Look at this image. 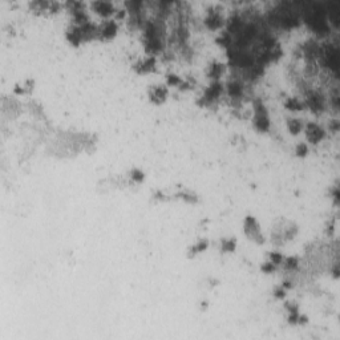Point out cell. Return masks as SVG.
Segmentation results:
<instances>
[{
    "label": "cell",
    "instance_id": "obj_4",
    "mask_svg": "<svg viewBox=\"0 0 340 340\" xmlns=\"http://www.w3.org/2000/svg\"><path fill=\"white\" fill-rule=\"evenodd\" d=\"M296 149H298V150H296V153H298L299 156H304V154L307 153V148H305L304 145H300V146L296 148Z\"/></svg>",
    "mask_w": 340,
    "mask_h": 340
},
{
    "label": "cell",
    "instance_id": "obj_5",
    "mask_svg": "<svg viewBox=\"0 0 340 340\" xmlns=\"http://www.w3.org/2000/svg\"><path fill=\"white\" fill-rule=\"evenodd\" d=\"M272 261H274V263H276V262H281V254L279 253H274L272 254Z\"/></svg>",
    "mask_w": 340,
    "mask_h": 340
},
{
    "label": "cell",
    "instance_id": "obj_2",
    "mask_svg": "<svg viewBox=\"0 0 340 340\" xmlns=\"http://www.w3.org/2000/svg\"><path fill=\"white\" fill-rule=\"evenodd\" d=\"M96 8H97V12L102 13V15H108V13L112 12V5L109 3H96Z\"/></svg>",
    "mask_w": 340,
    "mask_h": 340
},
{
    "label": "cell",
    "instance_id": "obj_1",
    "mask_svg": "<svg viewBox=\"0 0 340 340\" xmlns=\"http://www.w3.org/2000/svg\"><path fill=\"white\" fill-rule=\"evenodd\" d=\"M307 134H308V138H310L311 141L316 142L322 138L323 132L318 126H315V125H310V128H308V130H307Z\"/></svg>",
    "mask_w": 340,
    "mask_h": 340
},
{
    "label": "cell",
    "instance_id": "obj_3",
    "mask_svg": "<svg viewBox=\"0 0 340 340\" xmlns=\"http://www.w3.org/2000/svg\"><path fill=\"white\" fill-rule=\"evenodd\" d=\"M290 130L291 133H298L300 130V124L298 121H291L290 122Z\"/></svg>",
    "mask_w": 340,
    "mask_h": 340
}]
</instances>
